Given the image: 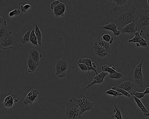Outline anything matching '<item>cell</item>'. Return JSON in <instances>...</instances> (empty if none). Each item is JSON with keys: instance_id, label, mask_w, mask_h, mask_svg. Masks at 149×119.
<instances>
[{"instance_id": "4316f807", "label": "cell", "mask_w": 149, "mask_h": 119, "mask_svg": "<svg viewBox=\"0 0 149 119\" xmlns=\"http://www.w3.org/2000/svg\"><path fill=\"white\" fill-rule=\"evenodd\" d=\"M113 111L115 112L116 113L112 115V117H115L116 119H123L121 110L116 105H114V109H113Z\"/></svg>"}, {"instance_id": "8d00e7d4", "label": "cell", "mask_w": 149, "mask_h": 119, "mask_svg": "<svg viewBox=\"0 0 149 119\" xmlns=\"http://www.w3.org/2000/svg\"><path fill=\"white\" fill-rule=\"evenodd\" d=\"M77 64H78L79 68L82 71H83V72H88V67L86 65L84 64H81V63H77Z\"/></svg>"}, {"instance_id": "30bf717a", "label": "cell", "mask_w": 149, "mask_h": 119, "mask_svg": "<svg viewBox=\"0 0 149 119\" xmlns=\"http://www.w3.org/2000/svg\"><path fill=\"white\" fill-rule=\"evenodd\" d=\"M107 75H108V73H105V72H103V71H102L99 74H97L94 77V79H93L92 82H91L90 83H89L86 87H85L84 90H86V89L88 88L89 87L91 86L92 85H94V84H101V83H103L104 81V79L105 76Z\"/></svg>"}, {"instance_id": "9c48e42d", "label": "cell", "mask_w": 149, "mask_h": 119, "mask_svg": "<svg viewBox=\"0 0 149 119\" xmlns=\"http://www.w3.org/2000/svg\"><path fill=\"white\" fill-rule=\"evenodd\" d=\"M20 97L19 94L13 93L6 96L2 103V106L8 108H11L13 106L14 102L19 101Z\"/></svg>"}, {"instance_id": "f546056e", "label": "cell", "mask_w": 149, "mask_h": 119, "mask_svg": "<svg viewBox=\"0 0 149 119\" xmlns=\"http://www.w3.org/2000/svg\"><path fill=\"white\" fill-rule=\"evenodd\" d=\"M130 94L131 95H133V96H135L136 98L139 99V100L145 97V95L143 93V92H137L136 90L132 91V92L130 93Z\"/></svg>"}, {"instance_id": "2e32d148", "label": "cell", "mask_w": 149, "mask_h": 119, "mask_svg": "<svg viewBox=\"0 0 149 119\" xmlns=\"http://www.w3.org/2000/svg\"><path fill=\"white\" fill-rule=\"evenodd\" d=\"M92 62L91 59L88 58H85L79 59V61H78V63H77L84 64L87 66L88 68V73H87V75H88L90 71L91 70H93V71H94V72H95L96 75H97L98 73H97V69L94 68L92 66Z\"/></svg>"}, {"instance_id": "ac0fdd59", "label": "cell", "mask_w": 149, "mask_h": 119, "mask_svg": "<svg viewBox=\"0 0 149 119\" xmlns=\"http://www.w3.org/2000/svg\"><path fill=\"white\" fill-rule=\"evenodd\" d=\"M96 42L103 48L108 53H109L111 51V47L110 44L108 42L104 41L102 39V37H99L97 38Z\"/></svg>"}, {"instance_id": "83f0119b", "label": "cell", "mask_w": 149, "mask_h": 119, "mask_svg": "<svg viewBox=\"0 0 149 119\" xmlns=\"http://www.w3.org/2000/svg\"><path fill=\"white\" fill-rule=\"evenodd\" d=\"M29 42H31L33 45L35 46H38V43H37V39L36 36L35 34V30L34 28H33L31 30V33H30V41Z\"/></svg>"}, {"instance_id": "8fae6325", "label": "cell", "mask_w": 149, "mask_h": 119, "mask_svg": "<svg viewBox=\"0 0 149 119\" xmlns=\"http://www.w3.org/2000/svg\"><path fill=\"white\" fill-rule=\"evenodd\" d=\"M117 87L125 90V91L130 93L132 91L135 90L137 87V85L135 84L134 82L126 81L123 82Z\"/></svg>"}, {"instance_id": "d6a6232c", "label": "cell", "mask_w": 149, "mask_h": 119, "mask_svg": "<svg viewBox=\"0 0 149 119\" xmlns=\"http://www.w3.org/2000/svg\"><path fill=\"white\" fill-rule=\"evenodd\" d=\"M105 93L109 95H112L114 98H116L117 96L123 95L122 94L116 91V90H113L112 89L107 90L105 92Z\"/></svg>"}, {"instance_id": "d4e9b609", "label": "cell", "mask_w": 149, "mask_h": 119, "mask_svg": "<svg viewBox=\"0 0 149 119\" xmlns=\"http://www.w3.org/2000/svg\"><path fill=\"white\" fill-rule=\"evenodd\" d=\"M109 1L113 2L116 5V6L123 7L127 6L129 1L128 0H110Z\"/></svg>"}, {"instance_id": "9a60e30c", "label": "cell", "mask_w": 149, "mask_h": 119, "mask_svg": "<svg viewBox=\"0 0 149 119\" xmlns=\"http://www.w3.org/2000/svg\"><path fill=\"white\" fill-rule=\"evenodd\" d=\"M93 49L94 53L96 55H97L98 57L104 58L109 54V53L104 48L101 47L96 42L94 43Z\"/></svg>"}, {"instance_id": "cb8c5ba5", "label": "cell", "mask_w": 149, "mask_h": 119, "mask_svg": "<svg viewBox=\"0 0 149 119\" xmlns=\"http://www.w3.org/2000/svg\"><path fill=\"white\" fill-rule=\"evenodd\" d=\"M134 34H135V36L132 39H128V42L129 43L133 42V43H136V45L140 43V42L143 40V39H142L139 35V33L136 32L135 33H134Z\"/></svg>"}, {"instance_id": "6da1fadb", "label": "cell", "mask_w": 149, "mask_h": 119, "mask_svg": "<svg viewBox=\"0 0 149 119\" xmlns=\"http://www.w3.org/2000/svg\"><path fill=\"white\" fill-rule=\"evenodd\" d=\"M113 10L115 15L114 22L119 31L123 27L135 21L138 11L137 8L132 5H127L123 7L115 6Z\"/></svg>"}, {"instance_id": "ffe728a7", "label": "cell", "mask_w": 149, "mask_h": 119, "mask_svg": "<svg viewBox=\"0 0 149 119\" xmlns=\"http://www.w3.org/2000/svg\"><path fill=\"white\" fill-rule=\"evenodd\" d=\"M133 97L138 107L140 108L141 111L143 113L144 115L145 116H149V110L146 108V107H145L144 105H143L142 102L140 100L137 99V98H136L135 96H133Z\"/></svg>"}, {"instance_id": "60d3db41", "label": "cell", "mask_w": 149, "mask_h": 119, "mask_svg": "<svg viewBox=\"0 0 149 119\" xmlns=\"http://www.w3.org/2000/svg\"><path fill=\"white\" fill-rule=\"evenodd\" d=\"M92 66L94 68L96 69L97 66L95 62H92Z\"/></svg>"}, {"instance_id": "d590c367", "label": "cell", "mask_w": 149, "mask_h": 119, "mask_svg": "<svg viewBox=\"0 0 149 119\" xmlns=\"http://www.w3.org/2000/svg\"><path fill=\"white\" fill-rule=\"evenodd\" d=\"M31 7H32V6L29 4H26L25 5H22L20 6L21 11L22 12H26Z\"/></svg>"}, {"instance_id": "d6986e66", "label": "cell", "mask_w": 149, "mask_h": 119, "mask_svg": "<svg viewBox=\"0 0 149 119\" xmlns=\"http://www.w3.org/2000/svg\"><path fill=\"white\" fill-rule=\"evenodd\" d=\"M27 71L29 73H33L36 70L37 67L38 66L32 59L31 57L29 55L27 60Z\"/></svg>"}, {"instance_id": "e575fe53", "label": "cell", "mask_w": 149, "mask_h": 119, "mask_svg": "<svg viewBox=\"0 0 149 119\" xmlns=\"http://www.w3.org/2000/svg\"><path fill=\"white\" fill-rule=\"evenodd\" d=\"M21 11L19 9H15L14 10L9 12L8 13L9 17H13L14 16H18L20 14Z\"/></svg>"}, {"instance_id": "3957f363", "label": "cell", "mask_w": 149, "mask_h": 119, "mask_svg": "<svg viewBox=\"0 0 149 119\" xmlns=\"http://www.w3.org/2000/svg\"><path fill=\"white\" fill-rule=\"evenodd\" d=\"M136 32L139 33L140 30L149 26V10L146 9H139L137 15L134 21Z\"/></svg>"}, {"instance_id": "7402d4cb", "label": "cell", "mask_w": 149, "mask_h": 119, "mask_svg": "<svg viewBox=\"0 0 149 119\" xmlns=\"http://www.w3.org/2000/svg\"><path fill=\"white\" fill-rule=\"evenodd\" d=\"M149 26L140 30L139 33V35L141 38L146 41L148 43L149 42Z\"/></svg>"}, {"instance_id": "7a4b0ae2", "label": "cell", "mask_w": 149, "mask_h": 119, "mask_svg": "<svg viewBox=\"0 0 149 119\" xmlns=\"http://www.w3.org/2000/svg\"><path fill=\"white\" fill-rule=\"evenodd\" d=\"M65 114L66 119H81L82 115L76 98L72 97L68 101Z\"/></svg>"}, {"instance_id": "74e56055", "label": "cell", "mask_w": 149, "mask_h": 119, "mask_svg": "<svg viewBox=\"0 0 149 119\" xmlns=\"http://www.w3.org/2000/svg\"><path fill=\"white\" fill-rule=\"evenodd\" d=\"M60 2H61V1H58V0H57V1H54L53 2H52L51 4H50V6L51 9L53 10V9H54L56 6Z\"/></svg>"}, {"instance_id": "b9f144b4", "label": "cell", "mask_w": 149, "mask_h": 119, "mask_svg": "<svg viewBox=\"0 0 149 119\" xmlns=\"http://www.w3.org/2000/svg\"><path fill=\"white\" fill-rule=\"evenodd\" d=\"M1 86H0V91H1Z\"/></svg>"}, {"instance_id": "7c38bea8", "label": "cell", "mask_w": 149, "mask_h": 119, "mask_svg": "<svg viewBox=\"0 0 149 119\" xmlns=\"http://www.w3.org/2000/svg\"><path fill=\"white\" fill-rule=\"evenodd\" d=\"M66 8L65 4L61 2L53 9L54 15L56 18L63 17L65 15Z\"/></svg>"}, {"instance_id": "ab89813d", "label": "cell", "mask_w": 149, "mask_h": 119, "mask_svg": "<svg viewBox=\"0 0 149 119\" xmlns=\"http://www.w3.org/2000/svg\"><path fill=\"white\" fill-rule=\"evenodd\" d=\"M143 93L145 95L149 94V87H146Z\"/></svg>"}, {"instance_id": "f1b7e54d", "label": "cell", "mask_w": 149, "mask_h": 119, "mask_svg": "<svg viewBox=\"0 0 149 119\" xmlns=\"http://www.w3.org/2000/svg\"><path fill=\"white\" fill-rule=\"evenodd\" d=\"M111 89H113V90H116L117 92L122 94L123 95H125V96H126V97H130L131 96L130 94L129 93L126 92L125 90L121 89L119 88H118L117 86H113Z\"/></svg>"}, {"instance_id": "52a82bcc", "label": "cell", "mask_w": 149, "mask_h": 119, "mask_svg": "<svg viewBox=\"0 0 149 119\" xmlns=\"http://www.w3.org/2000/svg\"><path fill=\"white\" fill-rule=\"evenodd\" d=\"M68 68V63L65 58H62L57 61L56 65L55 75L60 78L66 75Z\"/></svg>"}, {"instance_id": "4fadbf2b", "label": "cell", "mask_w": 149, "mask_h": 119, "mask_svg": "<svg viewBox=\"0 0 149 119\" xmlns=\"http://www.w3.org/2000/svg\"><path fill=\"white\" fill-rule=\"evenodd\" d=\"M29 55L30 56L34 62L39 66L40 64V59L42 57V54L40 53L35 48H31L29 49Z\"/></svg>"}, {"instance_id": "e0dca14e", "label": "cell", "mask_w": 149, "mask_h": 119, "mask_svg": "<svg viewBox=\"0 0 149 119\" xmlns=\"http://www.w3.org/2000/svg\"><path fill=\"white\" fill-rule=\"evenodd\" d=\"M102 28L105 30H110L113 32V34L115 36H118L120 34V32L118 30L117 27L114 22H111L102 27Z\"/></svg>"}, {"instance_id": "ba28073f", "label": "cell", "mask_w": 149, "mask_h": 119, "mask_svg": "<svg viewBox=\"0 0 149 119\" xmlns=\"http://www.w3.org/2000/svg\"><path fill=\"white\" fill-rule=\"evenodd\" d=\"M40 92L37 89H33L29 92L24 100L23 102L26 105L32 106L34 102L36 101L38 98Z\"/></svg>"}, {"instance_id": "277c9868", "label": "cell", "mask_w": 149, "mask_h": 119, "mask_svg": "<svg viewBox=\"0 0 149 119\" xmlns=\"http://www.w3.org/2000/svg\"><path fill=\"white\" fill-rule=\"evenodd\" d=\"M19 42V40L13 35L12 32L10 31L0 40V49L5 50L15 47L18 46Z\"/></svg>"}, {"instance_id": "484cf974", "label": "cell", "mask_w": 149, "mask_h": 119, "mask_svg": "<svg viewBox=\"0 0 149 119\" xmlns=\"http://www.w3.org/2000/svg\"><path fill=\"white\" fill-rule=\"evenodd\" d=\"M102 70L103 72L108 73V74H111L116 72V68L115 67L112 66L111 67L109 66L108 65H105L102 66Z\"/></svg>"}, {"instance_id": "603a6c76", "label": "cell", "mask_w": 149, "mask_h": 119, "mask_svg": "<svg viewBox=\"0 0 149 119\" xmlns=\"http://www.w3.org/2000/svg\"><path fill=\"white\" fill-rule=\"evenodd\" d=\"M10 30L8 28L7 24H4L0 26V40L6 36L8 33H10Z\"/></svg>"}, {"instance_id": "1f68e13d", "label": "cell", "mask_w": 149, "mask_h": 119, "mask_svg": "<svg viewBox=\"0 0 149 119\" xmlns=\"http://www.w3.org/2000/svg\"><path fill=\"white\" fill-rule=\"evenodd\" d=\"M31 30H29L24 35L23 37L21 39V42L23 44L26 43L30 41V33Z\"/></svg>"}, {"instance_id": "f35d334b", "label": "cell", "mask_w": 149, "mask_h": 119, "mask_svg": "<svg viewBox=\"0 0 149 119\" xmlns=\"http://www.w3.org/2000/svg\"><path fill=\"white\" fill-rule=\"evenodd\" d=\"M5 24H7L6 20L0 15V26Z\"/></svg>"}, {"instance_id": "4dcf8cb0", "label": "cell", "mask_w": 149, "mask_h": 119, "mask_svg": "<svg viewBox=\"0 0 149 119\" xmlns=\"http://www.w3.org/2000/svg\"><path fill=\"white\" fill-rule=\"evenodd\" d=\"M108 76L111 79H119L123 77V74L116 71L113 73L108 74Z\"/></svg>"}, {"instance_id": "5bb4252c", "label": "cell", "mask_w": 149, "mask_h": 119, "mask_svg": "<svg viewBox=\"0 0 149 119\" xmlns=\"http://www.w3.org/2000/svg\"><path fill=\"white\" fill-rule=\"evenodd\" d=\"M120 33H129L130 34L135 33L136 32V27L134 21L123 27L120 30Z\"/></svg>"}, {"instance_id": "836d02e7", "label": "cell", "mask_w": 149, "mask_h": 119, "mask_svg": "<svg viewBox=\"0 0 149 119\" xmlns=\"http://www.w3.org/2000/svg\"><path fill=\"white\" fill-rule=\"evenodd\" d=\"M102 38L104 41L106 42H108L110 44H112L113 41H114V38L108 34L104 35L102 36Z\"/></svg>"}, {"instance_id": "44dd1931", "label": "cell", "mask_w": 149, "mask_h": 119, "mask_svg": "<svg viewBox=\"0 0 149 119\" xmlns=\"http://www.w3.org/2000/svg\"><path fill=\"white\" fill-rule=\"evenodd\" d=\"M34 30L35 34L37 39L38 46H41L42 45V34L37 24H35Z\"/></svg>"}, {"instance_id": "5b68a950", "label": "cell", "mask_w": 149, "mask_h": 119, "mask_svg": "<svg viewBox=\"0 0 149 119\" xmlns=\"http://www.w3.org/2000/svg\"><path fill=\"white\" fill-rule=\"evenodd\" d=\"M144 61V59L143 58L139 64L137 65L135 68L133 74L134 82L137 86H139L141 88L144 86V77L142 72V68Z\"/></svg>"}, {"instance_id": "8992f818", "label": "cell", "mask_w": 149, "mask_h": 119, "mask_svg": "<svg viewBox=\"0 0 149 119\" xmlns=\"http://www.w3.org/2000/svg\"><path fill=\"white\" fill-rule=\"evenodd\" d=\"M77 102L80 107L82 115L86 111H94V104L92 102L88 100L85 95H84L81 99L76 98Z\"/></svg>"}]
</instances>
